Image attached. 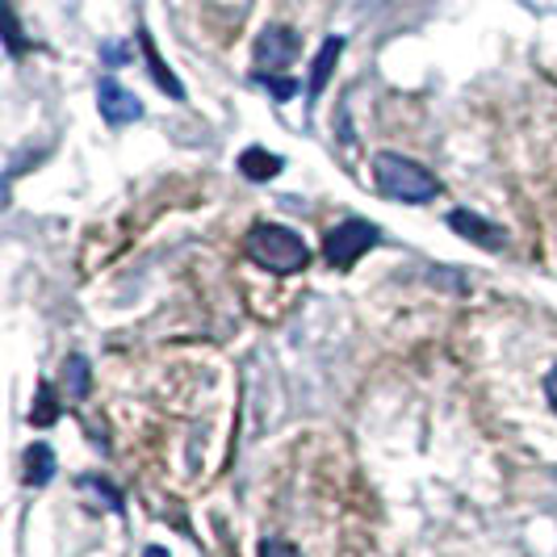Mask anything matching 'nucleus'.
I'll list each match as a JSON object with an SVG mask.
<instances>
[{
	"label": "nucleus",
	"instance_id": "0eeeda50",
	"mask_svg": "<svg viewBox=\"0 0 557 557\" xmlns=\"http://www.w3.org/2000/svg\"><path fill=\"white\" fill-rule=\"evenodd\" d=\"M339 55H344V38H327V42H323V51L314 55V67H310V84H307L310 101H319V92L327 88V81H332Z\"/></svg>",
	"mask_w": 557,
	"mask_h": 557
},
{
	"label": "nucleus",
	"instance_id": "20e7f679",
	"mask_svg": "<svg viewBox=\"0 0 557 557\" xmlns=\"http://www.w3.org/2000/svg\"><path fill=\"white\" fill-rule=\"evenodd\" d=\"M298 59V34L289 26H269L260 38H256V67L264 72L269 67V76L285 67V63H294Z\"/></svg>",
	"mask_w": 557,
	"mask_h": 557
},
{
	"label": "nucleus",
	"instance_id": "f3484780",
	"mask_svg": "<svg viewBox=\"0 0 557 557\" xmlns=\"http://www.w3.org/2000/svg\"><path fill=\"white\" fill-rule=\"evenodd\" d=\"M147 557H164V554H160V549H147Z\"/></svg>",
	"mask_w": 557,
	"mask_h": 557
},
{
	"label": "nucleus",
	"instance_id": "39448f33",
	"mask_svg": "<svg viewBox=\"0 0 557 557\" xmlns=\"http://www.w3.org/2000/svg\"><path fill=\"white\" fill-rule=\"evenodd\" d=\"M97 106H101V117H106L110 126H131V122H139L143 117L139 97H135L131 88H122L117 81L97 84Z\"/></svg>",
	"mask_w": 557,
	"mask_h": 557
},
{
	"label": "nucleus",
	"instance_id": "f257e3e1",
	"mask_svg": "<svg viewBox=\"0 0 557 557\" xmlns=\"http://www.w3.org/2000/svg\"><path fill=\"white\" fill-rule=\"evenodd\" d=\"M244 251H248L260 269L281 273V277H289V273L307 269V260H310L302 235H294L289 226H269V223L251 226L248 239H244Z\"/></svg>",
	"mask_w": 557,
	"mask_h": 557
},
{
	"label": "nucleus",
	"instance_id": "7ed1b4c3",
	"mask_svg": "<svg viewBox=\"0 0 557 557\" xmlns=\"http://www.w3.org/2000/svg\"><path fill=\"white\" fill-rule=\"evenodd\" d=\"M373 244H377V226L361 223V219H348V223H339L332 235H327L323 256H327V264H332V269H352V264H357Z\"/></svg>",
	"mask_w": 557,
	"mask_h": 557
},
{
	"label": "nucleus",
	"instance_id": "dca6fc26",
	"mask_svg": "<svg viewBox=\"0 0 557 557\" xmlns=\"http://www.w3.org/2000/svg\"><path fill=\"white\" fill-rule=\"evenodd\" d=\"M545 398H549V407L557 411V369H549V377H545Z\"/></svg>",
	"mask_w": 557,
	"mask_h": 557
},
{
	"label": "nucleus",
	"instance_id": "f8f14e48",
	"mask_svg": "<svg viewBox=\"0 0 557 557\" xmlns=\"http://www.w3.org/2000/svg\"><path fill=\"white\" fill-rule=\"evenodd\" d=\"M59 416V403H55V391L47 386V382H38V398H34V411H29V423H38V428H51Z\"/></svg>",
	"mask_w": 557,
	"mask_h": 557
},
{
	"label": "nucleus",
	"instance_id": "6e6552de",
	"mask_svg": "<svg viewBox=\"0 0 557 557\" xmlns=\"http://www.w3.org/2000/svg\"><path fill=\"white\" fill-rule=\"evenodd\" d=\"M139 47H143V59H147V67H151V76H156V84L164 88L168 97H185V88H181V81L172 76V67H168L164 59H160V51H156V42H151V34L147 29H139Z\"/></svg>",
	"mask_w": 557,
	"mask_h": 557
},
{
	"label": "nucleus",
	"instance_id": "9b49d317",
	"mask_svg": "<svg viewBox=\"0 0 557 557\" xmlns=\"http://www.w3.org/2000/svg\"><path fill=\"white\" fill-rule=\"evenodd\" d=\"M63 386H67L72 398H84V394H88L92 373H88V361H84V357H67V364H63Z\"/></svg>",
	"mask_w": 557,
	"mask_h": 557
},
{
	"label": "nucleus",
	"instance_id": "f03ea898",
	"mask_svg": "<svg viewBox=\"0 0 557 557\" xmlns=\"http://www.w3.org/2000/svg\"><path fill=\"white\" fill-rule=\"evenodd\" d=\"M373 181L394 201H432V197L441 194V181L428 168H419L416 160L398 156V151H382L373 160Z\"/></svg>",
	"mask_w": 557,
	"mask_h": 557
},
{
	"label": "nucleus",
	"instance_id": "423d86ee",
	"mask_svg": "<svg viewBox=\"0 0 557 557\" xmlns=\"http://www.w3.org/2000/svg\"><path fill=\"white\" fill-rule=\"evenodd\" d=\"M448 226H453L457 235H466V239L482 244V248H503V244H507L503 226L486 223V219H478V214H470V210H453V214H448Z\"/></svg>",
	"mask_w": 557,
	"mask_h": 557
},
{
	"label": "nucleus",
	"instance_id": "1a4fd4ad",
	"mask_svg": "<svg viewBox=\"0 0 557 557\" xmlns=\"http://www.w3.org/2000/svg\"><path fill=\"white\" fill-rule=\"evenodd\" d=\"M239 172H244L248 181H273L281 172V156L264 151V147H248V151L239 156Z\"/></svg>",
	"mask_w": 557,
	"mask_h": 557
},
{
	"label": "nucleus",
	"instance_id": "ddd939ff",
	"mask_svg": "<svg viewBox=\"0 0 557 557\" xmlns=\"http://www.w3.org/2000/svg\"><path fill=\"white\" fill-rule=\"evenodd\" d=\"M256 81H260V84H269V88H273V97H277V101H289V97H294V92H298V88H302V84H294V81H281V76H264V72H260V76H256Z\"/></svg>",
	"mask_w": 557,
	"mask_h": 557
},
{
	"label": "nucleus",
	"instance_id": "2eb2a0df",
	"mask_svg": "<svg viewBox=\"0 0 557 557\" xmlns=\"http://www.w3.org/2000/svg\"><path fill=\"white\" fill-rule=\"evenodd\" d=\"M26 51V42H22V29H17V13H9V55L22 59Z\"/></svg>",
	"mask_w": 557,
	"mask_h": 557
},
{
	"label": "nucleus",
	"instance_id": "9d476101",
	"mask_svg": "<svg viewBox=\"0 0 557 557\" xmlns=\"http://www.w3.org/2000/svg\"><path fill=\"white\" fill-rule=\"evenodd\" d=\"M29 461H26V478L34 482V486H47L51 478H55V453L47 445H38V448H29L26 453Z\"/></svg>",
	"mask_w": 557,
	"mask_h": 557
},
{
	"label": "nucleus",
	"instance_id": "4468645a",
	"mask_svg": "<svg viewBox=\"0 0 557 557\" xmlns=\"http://www.w3.org/2000/svg\"><path fill=\"white\" fill-rule=\"evenodd\" d=\"M260 557H302L289 541H264L260 545Z\"/></svg>",
	"mask_w": 557,
	"mask_h": 557
}]
</instances>
